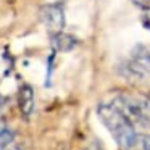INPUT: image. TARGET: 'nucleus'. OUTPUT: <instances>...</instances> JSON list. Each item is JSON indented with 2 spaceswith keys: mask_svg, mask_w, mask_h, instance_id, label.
<instances>
[{
  "mask_svg": "<svg viewBox=\"0 0 150 150\" xmlns=\"http://www.w3.org/2000/svg\"><path fill=\"white\" fill-rule=\"evenodd\" d=\"M2 150H21V147L15 140H8V142L2 144Z\"/></svg>",
  "mask_w": 150,
  "mask_h": 150,
  "instance_id": "1a4fd4ad",
  "label": "nucleus"
},
{
  "mask_svg": "<svg viewBox=\"0 0 150 150\" xmlns=\"http://www.w3.org/2000/svg\"><path fill=\"white\" fill-rule=\"evenodd\" d=\"M131 150H150V134H137Z\"/></svg>",
  "mask_w": 150,
  "mask_h": 150,
  "instance_id": "0eeeda50",
  "label": "nucleus"
},
{
  "mask_svg": "<svg viewBox=\"0 0 150 150\" xmlns=\"http://www.w3.org/2000/svg\"><path fill=\"white\" fill-rule=\"evenodd\" d=\"M74 45H76V39L73 36H68V34L63 33L52 36V47L57 52H69Z\"/></svg>",
  "mask_w": 150,
  "mask_h": 150,
  "instance_id": "423d86ee",
  "label": "nucleus"
},
{
  "mask_svg": "<svg viewBox=\"0 0 150 150\" xmlns=\"http://www.w3.org/2000/svg\"><path fill=\"white\" fill-rule=\"evenodd\" d=\"M8 140H13V134L10 132V129L7 127V124L4 121H0V145Z\"/></svg>",
  "mask_w": 150,
  "mask_h": 150,
  "instance_id": "6e6552de",
  "label": "nucleus"
},
{
  "mask_svg": "<svg viewBox=\"0 0 150 150\" xmlns=\"http://www.w3.org/2000/svg\"><path fill=\"white\" fill-rule=\"evenodd\" d=\"M34 103H36V98H34V89L29 84H23L18 91V107L20 111L26 120H29L31 115L34 111Z\"/></svg>",
  "mask_w": 150,
  "mask_h": 150,
  "instance_id": "20e7f679",
  "label": "nucleus"
},
{
  "mask_svg": "<svg viewBox=\"0 0 150 150\" xmlns=\"http://www.w3.org/2000/svg\"><path fill=\"white\" fill-rule=\"evenodd\" d=\"M131 60L137 66H140L147 76L150 74V45H137L132 52Z\"/></svg>",
  "mask_w": 150,
  "mask_h": 150,
  "instance_id": "39448f33",
  "label": "nucleus"
},
{
  "mask_svg": "<svg viewBox=\"0 0 150 150\" xmlns=\"http://www.w3.org/2000/svg\"><path fill=\"white\" fill-rule=\"evenodd\" d=\"M40 20L49 29V33L58 34L65 29V10L60 4H47L40 8Z\"/></svg>",
  "mask_w": 150,
  "mask_h": 150,
  "instance_id": "7ed1b4c3",
  "label": "nucleus"
},
{
  "mask_svg": "<svg viewBox=\"0 0 150 150\" xmlns=\"http://www.w3.org/2000/svg\"><path fill=\"white\" fill-rule=\"evenodd\" d=\"M86 150H102V147L98 145L97 142H94V144H91V145H89V147H87V149H86Z\"/></svg>",
  "mask_w": 150,
  "mask_h": 150,
  "instance_id": "9d476101",
  "label": "nucleus"
},
{
  "mask_svg": "<svg viewBox=\"0 0 150 150\" xmlns=\"http://www.w3.org/2000/svg\"><path fill=\"white\" fill-rule=\"evenodd\" d=\"M132 124L150 126V95L140 92H120L111 102Z\"/></svg>",
  "mask_w": 150,
  "mask_h": 150,
  "instance_id": "f03ea898",
  "label": "nucleus"
},
{
  "mask_svg": "<svg viewBox=\"0 0 150 150\" xmlns=\"http://www.w3.org/2000/svg\"><path fill=\"white\" fill-rule=\"evenodd\" d=\"M97 116L102 121V124L107 127V131L111 134L115 142L123 150H131L137 136L134 124L111 103H98Z\"/></svg>",
  "mask_w": 150,
  "mask_h": 150,
  "instance_id": "f257e3e1",
  "label": "nucleus"
}]
</instances>
